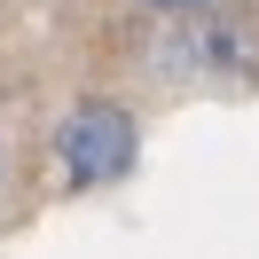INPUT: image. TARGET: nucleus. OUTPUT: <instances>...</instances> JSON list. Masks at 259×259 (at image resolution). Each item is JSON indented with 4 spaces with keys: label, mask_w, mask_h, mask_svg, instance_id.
Listing matches in <instances>:
<instances>
[{
    "label": "nucleus",
    "mask_w": 259,
    "mask_h": 259,
    "mask_svg": "<svg viewBox=\"0 0 259 259\" xmlns=\"http://www.w3.org/2000/svg\"><path fill=\"white\" fill-rule=\"evenodd\" d=\"M165 8H181V0H165Z\"/></svg>",
    "instance_id": "2"
},
{
    "label": "nucleus",
    "mask_w": 259,
    "mask_h": 259,
    "mask_svg": "<svg viewBox=\"0 0 259 259\" xmlns=\"http://www.w3.org/2000/svg\"><path fill=\"white\" fill-rule=\"evenodd\" d=\"M63 165L71 181H118L134 165V118L118 102H79L63 118Z\"/></svg>",
    "instance_id": "1"
}]
</instances>
